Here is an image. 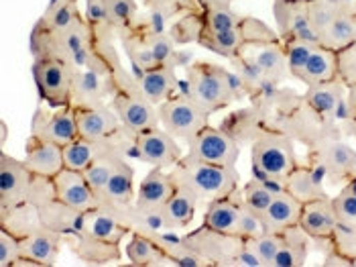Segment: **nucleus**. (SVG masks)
<instances>
[{
    "instance_id": "f257e3e1",
    "label": "nucleus",
    "mask_w": 356,
    "mask_h": 267,
    "mask_svg": "<svg viewBox=\"0 0 356 267\" xmlns=\"http://www.w3.org/2000/svg\"><path fill=\"white\" fill-rule=\"evenodd\" d=\"M31 49L35 57H57L76 70H92L110 78L127 72L114 47V39L96 33L86 17L63 33H47L35 27L31 33Z\"/></svg>"
},
{
    "instance_id": "f03ea898",
    "label": "nucleus",
    "mask_w": 356,
    "mask_h": 267,
    "mask_svg": "<svg viewBox=\"0 0 356 267\" xmlns=\"http://www.w3.org/2000/svg\"><path fill=\"white\" fill-rule=\"evenodd\" d=\"M171 176L177 186L190 190L200 204H210L212 200L224 198L241 188V174L236 165H214L190 160L188 155L173 165Z\"/></svg>"
},
{
    "instance_id": "7ed1b4c3",
    "label": "nucleus",
    "mask_w": 356,
    "mask_h": 267,
    "mask_svg": "<svg viewBox=\"0 0 356 267\" xmlns=\"http://www.w3.org/2000/svg\"><path fill=\"white\" fill-rule=\"evenodd\" d=\"M186 82L188 94L210 114L228 108L243 94L236 74L210 61L190 63L186 68Z\"/></svg>"
},
{
    "instance_id": "20e7f679",
    "label": "nucleus",
    "mask_w": 356,
    "mask_h": 267,
    "mask_svg": "<svg viewBox=\"0 0 356 267\" xmlns=\"http://www.w3.org/2000/svg\"><path fill=\"white\" fill-rule=\"evenodd\" d=\"M120 43L129 55L135 72H147L159 66H175L177 52L169 33L151 21H140L135 27L120 33Z\"/></svg>"
},
{
    "instance_id": "39448f33",
    "label": "nucleus",
    "mask_w": 356,
    "mask_h": 267,
    "mask_svg": "<svg viewBox=\"0 0 356 267\" xmlns=\"http://www.w3.org/2000/svg\"><path fill=\"white\" fill-rule=\"evenodd\" d=\"M250 163L252 178H287L300 165L296 141L271 125H265L250 143Z\"/></svg>"
},
{
    "instance_id": "423d86ee",
    "label": "nucleus",
    "mask_w": 356,
    "mask_h": 267,
    "mask_svg": "<svg viewBox=\"0 0 356 267\" xmlns=\"http://www.w3.org/2000/svg\"><path fill=\"white\" fill-rule=\"evenodd\" d=\"M110 102V107L114 108L116 116L129 133L138 135L159 127V110L145 98L138 88L137 76L129 72L114 80V94Z\"/></svg>"
},
{
    "instance_id": "0eeeda50",
    "label": "nucleus",
    "mask_w": 356,
    "mask_h": 267,
    "mask_svg": "<svg viewBox=\"0 0 356 267\" xmlns=\"http://www.w3.org/2000/svg\"><path fill=\"white\" fill-rule=\"evenodd\" d=\"M305 161L322 174L330 186L346 184L356 176V149L342 139V133H330L320 139L307 149Z\"/></svg>"
},
{
    "instance_id": "6e6552de",
    "label": "nucleus",
    "mask_w": 356,
    "mask_h": 267,
    "mask_svg": "<svg viewBox=\"0 0 356 267\" xmlns=\"http://www.w3.org/2000/svg\"><path fill=\"white\" fill-rule=\"evenodd\" d=\"M275 129L289 135L296 143H302L303 147H314L320 139H324L330 133H340L338 129H330L328 125L307 107L303 100V94H296L285 107H281L269 123Z\"/></svg>"
},
{
    "instance_id": "1a4fd4ad",
    "label": "nucleus",
    "mask_w": 356,
    "mask_h": 267,
    "mask_svg": "<svg viewBox=\"0 0 356 267\" xmlns=\"http://www.w3.org/2000/svg\"><path fill=\"white\" fill-rule=\"evenodd\" d=\"M29 202L37 208L39 214V222L51 231L65 235L78 233L82 229V216L83 213L63 204L57 196H55L54 182L49 178H39L35 176V184L31 190Z\"/></svg>"
},
{
    "instance_id": "9d476101",
    "label": "nucleus",
    "mask_w": 356,
    "mask_h": 267,
    "mask_svg": "<svg viewBox=\"0 0 356 267\" xmlns=\"http://www.w3.org/2000/svg\"><path fill=\"white\" fill-rule=\"evenodd\" d=\"M76 68L57 57H35L33 78L43 102L51 108L72 107V86Z\"/></svg>"
},
{
    "instance_id": "9b49d317",
    "label": "nucleus",
    "mask_w": 356,
    "mask_h": 267,
    "mask_svg": "<svg viewBox=\"0 0 356 267\" xmlns=\"http://www.w3.org/2000/svg\"><path fill=\"white\" fill-rule=\"evenodd\" d=\"M157 110L159 127L186 143L210 125V112L200 107L190 94H173L169 100L159 105Z\"/></svg>"
},
{
    "instance_id": "f8f14e48",
    "label": "nucleus",
    "mask_w": 356,
    "mask_h": 267,
    "mask_svg": "<svg viewBox=\"0 0 356 267\" xmlns=\"http://www.w3.org/2000/svg\"><path fill=\"white\" fill-rule=\"evenodd\" d=\"M181 241L192 247L195 253H200L210 267H232L234 257L245 245V239H241L238 235L220 233L216 229H210L208 224L193 229L192 233L184 235Z\"/></svg>"
},
{
    "instance_id": "ddd939ff",
    "label": "nucleus",
    "mask_w": 356,
    "mask_h": 267,
    "mask_svg": "<svg viewBox=\"0 0 356 267\" xmlns=\"http://www.w3.org/2000/svg\"><path fill=\"white\" fill-rule=\"evenodd\" d=\"M186 155L190 160L214 163V165H236L241 158V145L220 127L208 125L188 141Z\"/></svg>"
},
{
    "instance_id": "4468645a",
    "label": "nucleus",
    "mask_w": 356,
    "mask_h": 267,
    "mask_svg": "<svg viewBox=\"0 0 356 267\" xmlns=\"http://www.w3.org/2000/svg\"><path fill=\"white\" fill-rule=\"evenodd\" d=\"M33 184H35V174L29 169L25 160H15L2 149L0 153V211L29 202Z\"/></svg>"
},
{
    "instance_id": "2eb2a0df",
    "label": "nucleus",
    "mask_w": 356,
    "mask_h": 267,
    "mask_svg": "<svg viewBox=\"0 0 356 267\" xmlns=\"http://www.w3.org/2000/svg\"><path fill=\"white\" fill-rule=\"evenodd\" d=\"M31 135L55 143L59 147L70 145L72 141H76L78 133V123H76V110L74 107L55 108L47 110L45 107L37 108L35 116H33V125H31Z\"/></svg>"
},
{
    "instance_id": "dca6fc26",
    "label": "nucleus",
    "mask_w": 356,
    "mask_h": 267,
    "mask_svg": "<svg viewBox=\"0 0 356 267\" xmlns=\"http://www.w3.org/2000/svg\"><path fill=\"white\" fill-rule=\"evenodd\" d=\"M135 155L153 167H173L184 158L177 139L171 137L165 129L155 127L149 131L135 135Z\"/></svg>"
},
{
    "instance_id": "f3484780",
    "label": "nucleus",
    "mask_w": 356,
    "mask_h": 267,
    "mask_svg": "<svg viewBox=\"0 0 356 267\" xmlns=\"http://www.w3.org/2000/svg\"><path fill=\"white\" fill-rule=\"evenodd\" d=\"M277 33L283 39L296 37L303 41L320 43V33L309 19V0L307 2H273Z\"/></svg>"
},
{
    "instance_id": "a211bd4d",
    "label": "nucleus",
    "mask_w": 356,
    "mask_h": 267,
    "mask_svg": "<svg viewBox=\"0 0 356 267\" xmlns=\"http://www.w3.org/2000/svg\"><path fill=\"white\" fill-rule=\"evenodd\" d=\"M63 243L65 241L61 233L41 224L33 233H29L27 237L21 239V259L17 261V266H55Z\"/></svg>"
},
{
    "instance_id": "6ab92c4d",
    "label": "nucleus",
    "mask_w": 356,
    "mask_h": 267,
    "mask_svg": "<svg viewBox=\"0 0 356 267\" xmlns=\"http://www.w3.org/2000/svg\"><path fill=\"white\" fill-rule=\"evenodd\" d=\"M114 80L92 70H76L72 86V107L98 108L108 105L114 94Z\"/></svg>"
},
{
    "instance_id": "aec40b11",
    "label": "nucleus",
    "mask_w": 356,
    "mask_h": 267,
    "mask_svg": "<svg viewBox=\"0 0 356 267\" xmlns=\"http://www.w3.org/2000/svg\"><path fill=\"white\" fill-rule=\"evenodd\" d=\"M51 182H54L55 196L63 204H67V206H72V208H76L80 213H88V211H94V208L100 206V200L94 194L92 186L88 184L83 171L63 167Z\"/></svg>"
},
{
    "instance_id": "412c9836",
    "label": "nucleus",
    "mask_w": 356,
    "mask_h": 267,
    "mask_svg": "<svg viewBox=\"0 0 356 267\" xmlns=\"http://www.w3.org/2000/svg\"><path fill=\"white\" fill-rule=\"evenodd\" d=\"M175 190H177V184L171 171L167 174L161 167H153L138 186L135 206L143 214H157L167 204V200L173 196Z\"/></svg>"
},
{
    "instance_id": "4be33fe9",
    "label": "nucleus",
    "mask_w": 356,
    "mask_h": 267,
    "mask_svg": "<svg viewBox=\"0 0 356 267\" xmlns=\"http://www.w3.org/2000/svg\"><path fill=\"white\" fill-rule=\"evenodd\" d=\"M74 110H76L78 133L83 139L102 141L124 129L114 108L108 105L98 108H74Z\"/></svg>"
},
{
    "instance_id": "5701e85b",
    "label": "nucleus",
    "mask_w": 356,
    "mask_h": 267,
    "mask_svg": "<svg viewBox=\"0 0 356 267\" xmlns=\"http://www.w3.org/2000/svg\"><path fill=\"white\" fill-rule=\"evenodd\" d=\"M25 163L35 176L54 180L55 176L65 167L63 165V147L31 135L27 139V147H25Z\"/></svg>"
},
{
    "instance_id": "b1692460",
    "label": "nucleus",
    "mask_w": 356,
    "mask_h": 267,
    "mask_svg": "<svg viewBox=\"0 0 356 267\" xmlns=\"http://www.w3.org/2000/svg\"><path fill=\"white\" fill-rule=\"evenodd\" d=\"M63 241L70 247V251L88 266H106V264L120 259V245L94 239L82 231L65 235Z\"/></svg>"
},
{
    "instance_id": "393cba45",
    "label": "nucleus",
    "mask_w": 356,
    "mask_h": 267,
    "mask_svg": "<svg viewBox=\"0 0 356 267\" xmlns=\"http://www.w3.org/2000/svg\"><path fill=\"white\" fill-rule=\"evenodd\" d=\"M300 227L307 233V237L312 241L332 239L334 231L338 227V218H336V211H334V204H332V196L305 202L302 208Z\"/></svg>"
},
{
    "instance_id": "a878e982",
    "label": "nucleus",
    "mask_w": 356,
    "mask_h": 267,
    "mask_svg": "<svg viewBox=\"0 0 356 267\" xmlns=\"http://www.w3.org/2000/svg\"><path fill=\"white\" fill-rule=\"evenodd\" d=\"M241 211H243V188H236L232 194L206 204L204 224H208L210 229H216L220 233L238 235Z\"/></svg>"
},
{
    "instance_id": "bb28decb",
    "label": "nucleus",
    "mask_w": 356,
    "mask_h": 267,
    "mask_svg": "<svg viewBox=\"0 0 356 267\" xmlns=\"http://www.w3.org/2000/svg\"><path fill=\"white\" fill-rule=\"evenodd\" d=\"M197 206H200V202H197V198L193 196L192 192L186 190V188L177 186L173 196L167 200V204L157 213L161 231L171 233V231L190 227Z\"/></svg>"
},
{
    "instance_id": "cd10ccee",
    "label": "nucleus",
    "mask_w": 356,
    "mask_h": 267,
    "mask_svg": "<svg viewBox=\"0 0 356 267\" xmlns=\"http://www.w3.org/2000/svg\"><path fill=\"white\" fill-rule=\"evenodd\" d=\"M346 92H348V88L340 80L324 82V84L307 86L303 100L328 125L330 129H336L334 127V112H336L338 105L342 102V98L346 96Z\"/></svg>"
},
{
    "instance_id": "c85d7f7f",
    "label": "nucleus",
    "mask_w": 356,
    "mask_h": 267,
    "mask_svg": "<svg viewBox=\"0 0 356 267\" xmlns=\"http://www.w3.org/2000/svg\"><path fill=\"white\" fill-rule=\"evenodd\" d=\"M241 54L247 55L248 59L269 78L271 82H285L291 78L287 68V55L283 49V43H269V45H245Z\"/></svg>"
},
{
    "instance_id": "c756f323",
    "label": "nucleus",
    "mask_w": 356,
    "mask_h": 267,
    "mask_svg": "<svg viewBox=\"0 0 356 267\" xmlns=\"http://www.w3.org/2000/svg\"><path fill=\"white\" fill-rule=\"evenodd\" d=\"M265 125H267V121L261 116V112L252 105H248L245 108L228 112L222 119L220 129L226 135H230L243 147V145H250Z\"/></svg>"
},
{
    "instance_id": "7c9ffc66",
    "label": "nucleus",
    "mask_w": 356,
    "mask_h": 267,
    "mask_svg": "<svg viewBox=\"0 0 356 267\" xmlns=\"http://www.w3.org/2000/svg\"><path fill=\"white\" fill-rule=\"evenodd\" d=\"M137 82L145 98L159 107L165 100H169L177 90V76L175 66H159L147 72H137Z\"/></svg>"
},
{
    "instance_id": "2f4dec72",
    "label": "nucleus",
    "mask_w": 356,
    "mask_h": 267,
    "mask_svg": "<svg viewBox=\"0 0 356 267\" xmlns=\"http://www.w3.org/2000/svg\"><path fill=\"white\" fill-rule=\"evenodd\" d=\"M137 198L135 194V171L131 167V163H122L112 176H110L108 184L102 190V194L98 196L100 200V208H120L127 204H133Z\"/></svg>"
},
{
    "instance_id": "473e14b6",
    "label": "nucleus",
    "mask_w": 356,
    "mask_h": 267,
    "mask_svg": "<svg viewBox=\"0 0 356 267\" xmlns=\"http://www.w3.org/2000/svg\"><path fill=\"white\" fill-rule=\"evenodd\" d=\"M285 188L291 196H296L302 204L312 202V200H320V198H328V192L324 188V178L322 174L309 165L307 161L300 163L287 178H285Z\"/></svg>"
},
{
    "instance_id": "72a5a7b5",
    "label": "nucleus",
    "mask_w": 356,
    "mask_h": 267,
    "mask_svg": "<svg viewBox=\"0 0 356 267\" xmlns=\"http://www.w3.org/2000/svg\"><path fill=\"white\" fill-rule=\"evenodd\" d=\"M302 208V202L296 196H291L289 192L275 196L273 202L263 213V222H265L267 233H285L287 229L300 224Z\"/></svg>"
},
{
    "instance_id": "f704fd0d",
    "label": "nucleus",
    "mask_w": 356,
    "mask_h": 267,
    "mask_svg": "<svg viewBox=\"0 0 356 267\" xmlns=\"http://www.w3.org/2000/svg\"><path fill=\"white\" fill-rule=\"evenodd\" d=\"M82 233L94 237V239L106 241V243H116L120 245V241L124 239L129 233H133L124 222H120L114 214H110L104 208H94L88 211L82 216Z\"/></svg>"
},
{
    "instance_id": "c9c22d12",
    "label": "nucleus",
    "mask_w": 356,
    "mask_h": 267,
    "mask_svg": "<svg viewBox=\"0 0 356 267\" xmlns=\"http://www.w3.org/2000/svg\"><path fill=\"white\" fill-rule=\"evenodd\" d=\"M305 86H316V84H324V82L338 80V66H336V52H332L328 47H318L312 57L307 59V63L303 66L300 76L296 78Z\"/></svg>"
},
{
    "instance_id": "e433bc0d",
    "label": "nucleus",
    "mask_w": 356,
    "mask_h": 267,
    "mask_svg": "<svg viewBox=\"0 0 356 267\" xmlns=\"http://www.w3.org/2000/svg\"><path fill=\"white\" fill-rule=\"evenodd\" d=\"M285 237V245L283 249L277 253V257L273 259L271 267H302L307 261L309 255V237L303 231L300 224L287 229L283 233Z\"/></svg>"
},
{
    "instance_id": "4c0bfd02",
    "label": "nucleus",
    "mask_w": 356,
    "mask_h": 267,
    "mask_svg": "<svg viewBox=\"0 0 356 267\" xmlns=\"http://www.w3.org/2000/svg\"><path fill=\"white\" fill-rule=\"evenodd\" d=\"M127 257H129L131 266L137 267L169 266V259L165 257V253L153 241V237L147 233H140V231L131 233V241L127 245Z\"/></svg>"
},
{
    "instance_id": "58836bf2",
    "label": "nucleus",
    "mask_w": 356,
    "mask_h": 267,
    "mask_svg": "<svg viewBox=\"0 0 356 267\" xmlns=\"http://www.w3.org/2000/svg\"><path fill=\"white\" fill-rule=\"evenodd\" d=\"M83 15H80L78 0H55L45 10V15L37 21L35 27L47 33H63L72 29Z\"/></svg>"
},
{
    "instance_id": "ea45409f",
    "label": "nucleus",
    "mask_w": 356,
    "mask_h": 267,
    "mask_svg": "<svg viewBox=\"0 0 356 267\" xmlns=\"http://www.w3.org/2000/svg\"><path fill=\"white\" fill-rule=\"evenodd\" d=\"M37 227H41L39 214H37V208L31 202L0 211V229L13 233L19 239L27 237L29 233H33Z\"/></svg>"
},
{
    "instance_id": "a19ab883",
    "label": "nucleus",
    "mask_w": 356,
    "mask_h": 267,
    "mask_svg": "<svg viewBox=\"0 0 356 267\" xmlns=\"http://www.w3.org/2000/svg\"><path fill=\"white\" fill-rule=\"evenodd\" d=\"M197 43L202 47L210 49L212 54L226 57V59L236 57L241 54V49L245 47L241 25L236 29H228V31H204Z\"/></svg>"
},
{
    "instance_id": "79ce46f5",
    "label": "nucleus",
    "mask_w": 356,
    "mask_h": 267,
    "mask_svg": "<svg viewBox=\"0 0 356 267\" xmlns=\"http://www.w3.org/2000/svg\"><path fill=\"white\" fill-rule=\"evenodd\" d=\"M106 27L114 35L120 37L127 29L135 27L138 23V10L135 0H102Z\"/></svg>"
},
{
    "instance_id": "37998d69",
    "label": "nucleus",
    "mask_w": 356,
    "mask_h": 267,
    "mask_svg": "<svg viewBox=\"0 0 356 267\" xmlns=\"http://www.w3.org/2000/svg\"><path fill=\"white\" fill-rule=\"evenodd\" d=\"M356 41V15H338L320 35V45L340 52Z\"/></svg>"
},
{
    "instance_id": "c03bdc74",
    "label": "nucleus",
    "mask_w": 356,
    "mask_h": 267,
    "mask_svg": "<svg viewBox=\"0 0 356 267\" xmlns=\"http://www.w3.org/2000/svg\"><path fill=\"white\" fill-rule=\"evenodd\" d=\"M204 10L200 13H186L179 15V19L171 25L169 35L175 41V45H188V43H197L202 33H204Z\"/></svg>"
},
{
    "instance_id": "a18cd8bd",
    "label": "nucleus",
    "mask_w": 356,
    "mask_h": 267,
    "mask_svg": "<svg viewBox=\"0 0 356 267\" xmlns=\"http://www.w3.org/2000/svg\"><path fill=\"white\" fill-rule=\"evenodd\" d=\"M283 49L287 55V68H289V74L291 78L296 80L300 76V72L303 70V66L307 63V59L312 57V54L320 47V43H314V41H303V39H296V37H289V39H283Z\"/></svg>"
},
{
    "instance_id": "49530a36",
    "label": "nucleus",
    "mask_w": 356,
    "mask_h": 267,
    "mask_svg": "<svg viewBox=\"0 0 356 267\" xmlns=\"http://www.w3.org/2000/svg\"><path fill=\"white\" fill-rule=\"evenodd\" d=\"M275 196H279V194L267 182L259 180V178L248 180L247 184L243 186V202L247 204L250 211L259 213L261 216L267 211V206L273 202Z\"/></svg>"
},
{
    "instance_id": "de8ad7c7",
    "label": "nucleus",
    "mask_w": 356,
    "mask_h": 267,
    "mask_svg": "<svg viewBox=\"0 0 356 267\" xmlns=\"http://www.w3.org/2000/svg\"><path fill=\"white\" fill-rule=\"evenodd\" d=\"M241 31H243L245 45H269V43L281 41L279 33L273 27H269L267 23H263L254 17H243Z\"/></svg>"
},
{
    "instance_id": "09e8293b",
    "label": "nucleus",
    "mask_w": 356,
    "mask_h": 267,
    "mask_svg": "<svg viewBox=\"0 0 356 267\" xmlns=\"http://www.w3.org/2000/svg\"><path fill=\"white\" fill-rule=\"evenodd\" d=\"M145 6L161 19H173L186 13H200L204 10L197 0H143Z\"/></svg>"
},
{
    "instance_id": "8fccbe9b",
    "label": "nucleus",
    "mask_w": 356,
    "mask_h": 267,
    "mask_svg": "<svg viewBox=\"0 0 356 267\" xmlns=\"http://www.w3.org/2000/svg\"><path fill=\"white\" fill-rule=\"evenodd\" d=\"M245 241H248V243L252 245V249L257 251V255L261 257V261H263V266L265 267H271L273 259L277 257V253H279V251L283 249V245H285L283 233H265V235H261V237H257V239Z\"/></svg>"
},
{
    "instance_id": "3c124183",
    "label": "nucleus",
    "mask_w": 356,
    "mask_h": 267,
    "mask_svg": "<svg viewBox=\"0 0 356 267\" xmlns=\"http://www.w3.org/2000/svg\"><path fill=\"white\" fill-rule=\"evenodd\" d=\"M204 19H206L204 31H228V29H236L243 21V17L234 13L232 6L204 10Z\"/></svg>"
},
{
    "instance_id": "603ef678",
    "label": "nucleus",
    "mask_w": 356,
    "mask_h": 267,
    "mask_svg": "<svg viewBox=\"0 0 356 267\" xmlns=\"http://www.w3.org/2000/svg\"><path fill=\"white\" fill-rule=\"evenodd\" d=\"M332 204L336 211L338 224L356 227V194L348 188H342L336 196H332Z\"/></svg>"
},
{
    "instance_id": "864d4df0",
    "label": "nucleus",
    "mask_w": 356,
    "mask_h": 267,
    "mask_svg": "<svg viewBox=\"0 0 356 267\" xmlns=\"http://www.w3.org/2000/svg\"><path fill=\"white\" fill-rule=\"evenodd\" d=\"M336 66H338V80L346 88L356 86V41L348 47L336 52Z\"/></svg>"
},
{
    "instance_id": "5fc2aeb1",
    "label": "nucleus",
    "mask_w": 356,
    "mask_h": 267,
    "mask_svg": "<svg viewBox=\"0 0 356 267\" xmlns=\"http://www.w3.org/2000/svg\"><path fill=\"white\" fill-rule=\"evenodd\" d=\"M338 8L334 6L332 0H309V19L314 23L316 31L322 35L328 25L338 17Z\"/></svg>"
},
{
    "instance_id": "6e6d98bb",
    "label": "nucleus",
    "mask_w": 356,
    "mask_h": 267,
    "mask_svg": "<svg viewBox=\"0 0 356 267\" xmlns=\"http://www.w3.org/2000/svg\"><path fill=\"white\" fill-rule=\"evenodd\" d=\"M265 233H267V229H265L263 216L250 211L243 202V211H241V218H238V237L241 239H257Z\"/></svg>"
},
{
    "instance_id": "4d7b16f0",
    "label": "nucleus",
    "mask_w": 356,
    "mask_h": 267,
    "mask_svg": "<svg viewBox=\"0 0 356 267\" xmlns=\"http://www.w3.org/2000/svg\"><path fill=\"white\" fill-rule=\"evenodd\" d=\"M332 241H334V249L340 251L342 255H346L356 267V227L338 224Z\"/></svg>"
},
{
    "instance_id": "13d9d810",
    "label": "nucleus",
    "mask_w": 356,
    "mask_h": 267,
    "mask_svg": "<svg viewBox=\"0 0 356 267\" xmlns=\"http://www.w3.org/2000/svg\"><path fill=\"white\" fill-rule=\"evenodd\" d=\"M21 259V239L0 229V267H15Z\"/></svg>"
},
{
    "instance_id": "bf43d9fd",
    "label": "nucleus",
    "mask_w": 356,
    "mask_h": 267,
    "mask_svg": "<svg viewBox=\"0 0 356 267\" xmlns=\"http://www.w3.org/2000/svg\"><path fill=\"white\" fill-rule=\"evenodd\" d=\"M232 267H265L263 266V261H261V257L257 255V251L252 249V245L245 241V245H243V249L238 251V255L234 257V261H232Z\"/></svg>"
},
{
    "instance_id": "052dcab7",
    "label": "nucleus",
    "mask_w": 356,
    "mask_h": 267,
    "mask_svg": "<svg viewBox=\"0 0 356 267\" xmlns=\"http://www.w3.org/2000/svg\"><path fill=\"white\" fill-rule=\"evenodd\" d=\"M324 267H355V266H353V261H350L346 255H342L340 251L332 249L330 253H326Z\"/></svg>"
},
{
    "instance_id": "680f3d73",
    "label": "nucleus",
    "mask_w": 356,
    "mask_h": 267,
    "mask_svg": "<svg viewBox=\"0 0 356 267\" xmlns=\"http://www.w3.org/2000/svg\"><path fill=\"white\" fill-rule=\"evenodd\" d=\"M340 15H356V0H332Z\"/></svg>"
},
{
    "instance_id": "e2e57ef3",
    "label": "nucleus",
    "mask_w": 356,
    "mask_h": 267,
    "mask_svg": "<svg viewBox=\"0 0 356 267\" xmlns=\"http://www.w3.org/2000/svg\"><path fill=\"white\" fill-rule=\"evenodd\" d=\"M200 6L204 10H210V8H224V6H232V0H197Z\"/></svg>"
},
{
    "instance_id": "0e129e2a",
    "label": "nucleus",
    "mask_w": 356,
    "mask_h": 267,
    "mask_svg": "<svg viewBox=\"0 0 356 267\" xmlns=\"http://www.w3.org/2000/svg\"><path fill=\"white\" fill-rule=\"evenodd\" d=\"M346 98H348V105H350V108H353V114H355V119H356V86L348 88Z\"/></svg>"
},
{
    "instance_id": "69168bd1",
    "label": "nucleus",
    "mask_w": 356,
    "mask_h": 267,
    "mask_svg": "<svg viewBox=\"0 0 356 267\" xmlns=\"http://www.w3.org/2000/svg\"><path fill=\"white\" fill-rule=\"evenodd\" d=\"M344 188H348L350 192H355L356 194V176L353 178V180H350V182H346V184H344Z\"/></svg>"
},
{
    "instance_id": "338daca9",
    "label": "nucleus",
    "mask_w": 356,
    "mask_h": 267,
    "mask_svg": "<svg viewBox=\"0 0 356 267\" xmlns=\"http://www.w3.org/2000/svg\"><path fill=\"white\" fill-rule=\"evenodd\" d=\"M6 123H2V147H4V141H6Z\"/></svg>"
},
{
    "instance_id": "774afa93",
    "label": "nucleus",
    "mask_w": 356,
    "mask_h": 267,
    "mask_svg": "<svg viewBox=\"0 0 356 267\" xmlns=\"http://www.w3.org/2000/svg\"><path fill=\"white\" fill-rule=\"evenodd\" d=\"M273 2H307V0H273Z\"/></svg>"
}]
</instances>
